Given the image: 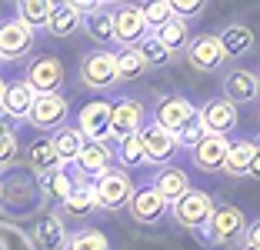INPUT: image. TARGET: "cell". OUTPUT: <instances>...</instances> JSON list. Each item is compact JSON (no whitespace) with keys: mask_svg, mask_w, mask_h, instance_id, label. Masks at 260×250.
Returning a JSON list of instances; mask_svg holds the SVG:
<instances>
[{"mask_svg":"<svg viewBox=\"0 0 260 250\" xmlns=\"http://www.w3.org/2000/svg\"><path fill=\"white\" fill-rule=\"evenodd\" d=\"M247 230V217L240 207L234 204H223V207H214L210 220H207V227L200 230V240L207 247H227V243H237Z\"/></svg>","mask_w":260,"mask_h":250,"instance_id":"1","label":"cell"},{"mask_svg":"<svg viewBox=\"0 0 260 250\" xmlns=\"http://www.w3.org/2000/svg\"><path fill=\"white\" fill-rule=\"evenodd\" d=\"M134 180L130 170H107L93 180V197H97V210H120L134 197Z\"/></svg>","mask_w":260,"mask_h":250,"instance_id":"2","label":"cell"},{"mask_svg":"<svg viewBox=\"0 0 260 250\" xmlns=\"http://www.w3.org/2000/svg\"><path fill=\"white\" fill-rule=\"evenodd\" d=\"M137 140H140V150H144V164L150 167H170L177 153V137L167 134L164 127H157L153 120H144V127L137 130Z\"/></svg>","mask_w":260,"mask_h":250,"instance_id":"3","label":"cell"},{"mask_svg":"<svg viewBox=\"0 0 260 250\" xmlns=\"http://www.w3.org/2000/svg\"><path fill=\"white\" fill-rule=\"evenodd\" d=\"M214 197L207 194V190H187L184 197L177 200L174 207H170V213H174V220L180 224V227L187 230H204L207 220H210V213H214Z\"/></svg>","mask_w":260,"mask_h":250,"instance_id":"4","label":"cell"},{"mask_svg":"<svg viewBox=\"0 0 260 250\" xmlns=\"http://www.w3.org/2000/svg\"><path fill=\"white\" fill-rule=\"evenodd\" d=\"M34 44H37V37L23 20L14 17V20L0 23V64H17L23 57H30Z\"/></svg>","mask_w":260,"mask_h":250,"instance_id":"5","label":"cell"},{"mask_svg":"<svg viewBox=\"0 0 260 250\" xmlns=\"http://www.w3.org/2000/svg\"><path fill=\"white\" fill-rule=\"evenodd\" d=\"M27 120L37 130H60L70 120V100L63 93H37Z\"/></svg>","mask_w":260,"mask_h":250,"instance_id":"6","label":"cell"},{"mask_svg":"<svg viewBox=\"0 0 260 250\" xmlns=\"http://www.w3.org/2000/svg\"><path fill=\"white\" fill-rule=\"evenodd\" d=\"M144 37H150V27L144 20L140 4H120L114 7V40L120 47H137Z\"/></svg>","mask_w":260,"mask_h":250,"instance_id":"7","label":"cell"},{"mask_svg":"<svg viewBox=\"0 0 260 250\" xmlns=\"http://www.w3.org/2000/svg\"><path fill=\"white\" fill-rule=\"evenodd\" d=\"M80 83L87 90H110L117 83V74H114V53L110 50H90L80 60Z\"/></svg>","mask_w":260,"mask_h":250,"instance_id":"8","label":"cell"},{"mask_svg":"<svg viewBox=\"0 0 260 250\" xmlns=\"http://www.w3.org/2000/svg\"><path fill=\"white\" fill-rule=\"evenodd\" d=\"M190 120H197V104H190V100L180 97V93H170V97H164L160 104L153 107V123L164 127L167 134L184 130Z\"/></svg>","mask_w":260,"mask_h":250,"instance_id":"9","label":"cell"},{"mask_svg":"<svg viewBox=\"0 0 260 250\" xmlns=\"http://www.w3.org/2000/svg\"><path fill=\"white\" fill-rule=\"evenodd\" d=\"M184 50H187V64H190L193 70H200V74H214V70H220L223 60H227V53H223L217 34L190 37V44H187Z\"/></svg>","mask_w":260,"mask_h":250,"instance_id":"10","label":"cell"},{"mask_svg":"<svg viewBox=\"0 0 260 250\" xmlns=\"http://www.w3.org/2000/svg\"><path fill=\"white\" fill-rule=\"evenodd\" d=\"M63 77H67V74H63L60 57H54V53H44V57L30 60V67H27V77H23V80L30 83L34 93H60Z\"/></svg>","mask_w":260,"mask_h":250,"instance_id":"11","label":"cell"},{"mask_svg":"<svg viewBox=\"0 0 260 250\" xmlns=\"http://www.w3.org/2000/svg\"><path fill=\"white\" fill-rule=\"evenodd\" d=\"M77 130H80V137L90 140V144H104L110 137V104L107 100H90V104L80 107Z\"/></svg>","mask_w":260,"mask_h":250,"instance_id":"12","label":"cell"},{"mask_svg":"<svg viewBox=\"0 0 260 250\" xmlns=\"http://www.w3.org/2000/svg\"><path fill=\"white\" fill-rule=\"evenodd\" d=\"M197 120H200V127H204V134L227 137V130L237 127L240 114H237V107L230 104V100L214 97V100H207L204 107H197Z\"/></svg>","mask_w":260,"mask_h":250,"instance_id":"13","label":"cell"},{"mask_svg":"<svg viewBox=\"0 0 260 250\" xmlns=\"http://www.w3.org/2000/svg\"><path fill=\"white\" fill-rule=\"evenodd\" d=\"M77 4H80L84 30L90 34V40H97L100 47L114 44V7L110 4H87V0H77Z\"/></svg>","mask_w":260,"mask_h":250,"instance_id":"14","label":"cell"},{"mask_svg":"<svg viewBox=\"0 0 260 250\" xmlns=\"http://www.w3.org/2000/svg\"><path fill=\"white\" fill-rule=\"evenodd\" d=\"M144 104L134 97H123V100H114L110 104V137H127V134H137L144 127Z\"/></svg>","mask_w":260,"mask_h":250,"instance_id":"15","label":"cell"},{"mask_svg":"<svg viewBox=\"0 0 260 250\" xmlns=\"http://www.w3.org/2000/svg\"><path fill=\"white\" fill-rule=\"evenodd\" d=\"M4 180V177H0ZM44 204V197H40V187L37 183H30L27 177H10V183L4 180V207H17L14 213H30L37 210V207Z\"/></svg>","mask_w":260,"mask_h":250,"instance_id":"16","label":"cell"},{"mask_svg":"<svg viewBox=\"0 0 260 250\" xmlns=\"http://www.w3.org/2000/svg\"><path fill=\"white\" fill-rule=\"evenodd\" d=\"M227 150H230V140H227V137L204 134V140H200V144L190 150V157H193V164H197L204 174H223Z\"/></svg>","mask_w":260,"mask_h":250,"instance_id":"17","label":"cell"},{"mask_svg":"<svg viewBox=\"0 0 260 250\" xmlns=\"http://www.w3.org/2000/svg\"><path fill=\"white\" fill-rule=\"evenodd\" d=\"M127 210H130V217L137 220V224H160L164 213H167L170 207H167V200H164L153 187H140V190H134Z\"/></svg>","mask_w":260,"mask_h":250,"instance_id":"18","label":"cell"},{"mask_svg":"<svg viewBox=\"0 0 260 250\" xmlns=\"http://www.w3.org/2000/svg\"><path fill=\"white\" fill-rule=\"evenodd\" d=\"M223 100H230V104H253V100H260V80L253 70H230L227 77H223Z\"/></svg>","mask_w":260,"mask_h":250,"instance_id":"19","label":"cell"},{"mask_svg":"<svg viewBox=\"0 0 260 250\" xmlns=\"http://www.w3.org/2000/svg\"><path fill=\"white\" fill-rule=\"evenodd\" d=\"M34 100H37V93L30 90V83H27V80H14V83H7V87H4L0 110H4L10 120H27Z\"/></svg>","mask_w":260,"mask_h":250,"instance_id":"20","label":"cell"},{"mask_svg":"<svg viewBox=\"0 0 260 250\" xmlns=\"http://www.w3.org/2000/svg\"><path fill=\"white\" fill-rule=\"evenodd\" d=\"M74 164H77V170H80V177H93V180H97L100 174L114 170V150H110L107 144H90V140H87Z\"/></svg>","mask_w":260,"mask_h":250,"instance_id":"21","label":"cell"},{"mask_svg":"<svg viewBox=\"0 0 260 250\" xmlns=\"http://www.w3.org/2000/svg\"><path fill=\"white\" fill-rule=\"evenodd\" d=\"M84 27V14H80V4L77 0H60L50 10V20H47V30L54 37H74L77 30Z\"/></svg>","mask_w":260,"mask_h":250,"instance_id":"22","label":"cell"},{"mask_svg":"<svg viewBox=\"0 0 260 250\" xmlns=\"http://www.w3.org/2000/svg\"><path fill=\"white\" fill-rule=\"evenodd\" d=\"M27 167H30L37 177H47L54 174V170H60V157H57L54 144H50V137H37V140H30V147H27Z\"/></svg>","mask_w":260,"mask_h":250,"instance_id":"23","label":"cell"},{"mask_svg":"<svg viewBox=\"0 0 260 250\" xmlns=\"http://www.w3.org/2000/svg\"><path fill=\"white\" fill-rule=\"evenodd\" d=\"M153 190L167 200V207H174L177 200L190 190V177H187V170H180V167H164L160 174H157V180H153Z\"/></svg>","mask_w":260,"mask_h":250,"instance_id":"24","label":"cell"},{"mask_svg":"<svg viewBox=\"0 0 260 250\" xmlns=\"http://www.w3.org/2000/svg\"><path fill=\"white\" fill-rule=\"evenodd\" d=\"M63 210H67L70 217H87V213L97 210L93 180H87V177H74V187H70L67 200H63Z\"/></svg>","mask_w":260,"mask_h":250,"instance_id":"25","label":"cell"},{"mask_svg":"<svg viewBox=\"0 0 260 250\" xmlns=\"http://www.w3.org/2000/svg\"><path fill=\"white\" fill-rule=\"evenodd\" d=\"M217 40H220L223 53L227 57H244L247 50H253V30L247 27V23H227L220 34H217Z\"/></svg>","mask_w":260,"mask_h":250,"instance_id":"26","label":"cell"},{"mask_svg":"<svg viewBox=\"0 0 260 250\" xmlns=\"http://www.w3.org/2000/svg\"><path fill=\"white\" fill-rule=\"evenodd\" d=\"M150 37L157 40V44L164 47V50L177 53V50H184L187 44H190V23L187 20H177V17H170L164 27H157V30H150Z\"/></svg>","mask_w":260,"mask_h":250,"instance_id":"27","label":"cell"},{"mask_svg":"<svg viewBox=\"0 0 260 250\" xmlns=\"http://www.w3.org/2000/svg\"><path fill=\"white\" fill-rule=\"evenodd\" d=\"M63 237H67V227H63V220L57 213H47V217L37 220V227H34V247H44V250H60Z\"/></svg>","mask_w":260,"mask_h":250,"instance_id":"28","label":"cell"},{"mask_svg":"<svg viewBox=\"0 0 260 250\" xmlns=\"http://www.w3.org/2000/svg\"><path fill=\"white\" fill-rule=\"evenodd\" d=\"M257 157V140H234L227 150V160H223V174L230 177H247V170H250V160Z\"/></svg>","mask_w":260,"mask_h":250,"instance_id":"29","label":"cell"},{"mask_svg":"<svg viewBox=\"0 0 260 250\" xmlns=\"http://www.w3.org/2000/svg\"><path fill=\"white\" fill-rule=\"evenodd\" d=\"M40 197H44V204H63L70 194V187H74V174H70L67 167H60V170H54V174L40 177Z\"/></svg>","mask_w":260,"mask_h":250,"instance_id":"30","label":"cell"},{"mask_svg":"<svg viewBox=\"0 0 260 250\" xmlns=\"http://www.w3.org/2000/svg\"><path fill=\"white\" fill-rule=\"evenodd\" d=\"M50 144H54V150H57V157H60V164H74L77 160V153L84 150V137H80V130L74 127V123H67V127H60V130H54L50 134Z\"/></svg>","mask_w":260,"mask_h":250,"instance_id":"31","label":"cell"},{"mask_svg":"<svg viewBox=\"0 0 260 250\" xmlns=\"http://www.w3.org/2000/svg\"><path fill=\"white\" fill-rule=\"evenodd\" d=\"M144 60H140L137 47H120L114 53V74H117V83H130V80H140L144 77Z\"/></svg>","mask_w":260,"mask_h":250,"instance_id":"32","label":"cell"},{"mask_svg":"<svg viewBox=\"0 0 260 250\" xmlns=\"http://www.w3.org/2000/svg\"><path fill=\"white\" fill-rule=\"evenodd\" d=\"M60 250H110V240L100 227H80L63 237Z\"/></svg>","mask_w":260,"mask_h":250,"instance_id":"33","label":"cell"},{"mask_svg":"<svg viewBox=\"0 0 260 250\" xmlns=\"http://www.w3.org/2000/svg\"><path fill=\"white\" fill-rule=\"evenodd\" d=\"M50 10H54V0H20L17 4V20H23L30 30H37V27H47Z\"/></svg>","mask_w":260,"mask_h":250,"instance_id":"34","label":"cell"},{"mask_svg":"<svg viewBox=\"0 0 260 250\" xmlns=\"http://www.w3.org/2000/svg\"><path fill=\"white\" fill-rule=\"evenodd\" d=\"M114 160H120L123 170H130V167H140V164H144V150H140L137 134H127V137H120V140H117Z\"/></svg>","mask_w":260,"mask_h":250,"instance_id":"35","label":"cell"},{"mask_svg":"<svg viewBox=\"0 0 260 250\" xmlns=\"http://www.w3.org/2000/svg\"><path fill=\"white\" fill-rule=\"evenodd\" d=\"M137 53H140V60H144V67H167L170 60H174V53L170 50H164L160 44L153 37H144L137 44Z\"/></svg>","mask_w":260,"mask_h":250,"instance_id":"36","label":"cell"},{"mask_svg":"<svg viewBox=\"0 0 260 250\" xmlns=\"http://www.w3.org/2000/svg\"><path fill=\"white\" fill-rule=\"evenodd\" d=\"M0 250H37V247H34V240L17 224L0 220Z\"/></svg>","mask_w":260,"mask_h":250,"instance_id":"37","label":"cell"},{"mask_svg":"<svg viewBox=\"0 0 260 250\" xmlns=\"http://www.w3.org/2000/svg\"><path fill=\"white\" fill-rule=\"evenodd\" d=\"M144 20L150 30H157V27H164V23L174 17V10H170V0H153V4H144Z\"/></svg>","mask_w":260,"mask_h":250,"instance_id":"38","label":"cell"},{"mask_svg":"<svg viewBox=\"0 0 260 250\" xmlns=\"http://www.w3.org/2000/svg\"><path fill=\"white\" fill-rule=\"evenodd\" d=\"M17 153H20V140H17V134L10 127H0V170L14 164Z\"/></svg>","mask_w":260,"mask_h":250,"instance_id":"39","label":"cell"},{"mask_svg":"<svg viewBox=\"0 0 260 250\" xmlns=\"http://www.w3.org/2000/svg\"><path fill=\"white\" fill-rule=\"evenodd\" d=\"M177 147H187V150H193V147L204 140V127H200V120H190L184 130H177Z\"/></svg>","mask_w":260,"mask_h":250,"instance_id":"40","label":"cell"},{"mask_svg":"<svg viewBox=\"0 0 260 250\" xmlns=\"http://www.w3.org/2000/svg\"><path fill=\"white\" fill-rule=\"evenodd\" d=\"M170 10H174L177 20H187V17H200L207 10L204 0H170Z\"/></svg>","mask_w":260,"mask_h":250,"instance_id":"41","label":"cell"},{"mask_svg":"<svg viewBox=\"0 0 260 250\" xmlns=\"http://www.w3.org/2000/svg\"><path fill=\"white\" fill-rule=\"evenodd\" d=\"M244 247H260V220H253V224H247V230H244Z\"/></svg>","mask_w":260,"mask_h":250,"instance_id":"42","label":"cell"},{"mask_svg":"<svg viewBox=\"0 0 260 250\" xmlns=\"http://www.w3.org/2000/svg\"><path fill=\"white\" fill-rule=\"evenodd\" d=\"M247 174H250V177H260V153L250 160V170H247Z\"/></svg>","mask_w":260,"mask_h":250,"instance_id":"43","label":"cell"},{"mask_svg":"<svg viewBox=\"0 0 260 250\" xmlns=\"http://www.w3.org/2000/svg\"><path fill=\"white\" fill-rule=\"evenodd\" d=\"M4 87H7V80H4V77H0V97H4Z\"/></svg>","mask_w":260,"mask_h":250,"instance_id":"44","label":"cell"},{"mask_svg":"<svg viewBox=\"0 0 260 250\" xmlns=\"http://www.w3.org/2000/svg\"><path fill=\"white\" fill-rule=\"evenodd\" d=\"M0 207H4V180H0Z\"/></svg>","mask_w":260,"mask_h":250,"instance_id":"45","label":"cell"},{"mask_svg":"<svg viewBox=\"0 0 260 250\" xmlns=\"http://www.w3.org/2000/svg\"><path fill=\"white\" fill-rule=\"evenodd\" d=\"M240 250H260V247H244V243H240Z\"/></svg>","mask_w":260,"mask_h":250,"instance_id":"46","label":"cell"},{"mask_svg":"<svg viewBox=\"0 0 260 250\" xmlns=\"http://www.w3.org/2000/svg\"><path fill=\"white\" fill-rule=\"evenodd\" d=\"M257 80H260V70H257Z\"/></svg>","mask_w":260,"mask_h":250,"instance_id":"47","label":"cell"},{"mask_svg":"<svg viewBox=\"0 0 260 250\" xmlns=\"http://www.w3.org/2000/svg\"><path fill=\"white\" fill-rule=\"evenodd\" d=\"M257 153H260V144H257Z\"/></svg>","mask_w":260,"mask_h":250,"instance_id":"48","label":"cell"},{"mask_svg":"<svg viewBox=\"0 0 260 250\" xmlns=\"http://www.w3.org/2000/svg\"><path fill=\"white\" fill-rule=\"evenodd\" d=\"M0 67H4V64H0Z\"/></svg>","mask_w":260,"mask_h":250,"instance_id":"49","label":"cell"}]
</instances>
